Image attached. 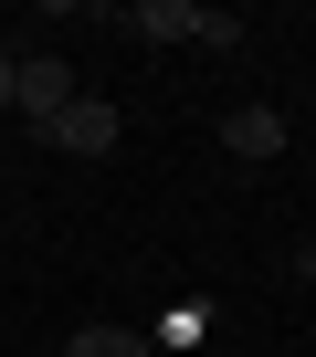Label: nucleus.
Here are the masks:
<instances>
[{
  "label": "nucleus",
  "mask_w": 316,
  "mask_h": 357,
  "mask_svg": "<svg viewBox=\"0 0 316 357\" xmlns=\"http://www.w3.org/2000/svg\"><path fill=\"white\" fill-rule=\"evenodd\" d=\"M137 43H211V53H232L243 43V22L232 11H201V0H137V11H116Z\"/></svg>",
  "instance_id": "obj_1"
},
{
  "label": "nucleus",
  "mask_w": 316,
  "mask_h": 357,
  "mask_svg": "<svg viewBox=\"0 0 316 357\" xmlns=\"http://www.w3.org/2000/svg\"><path fill=\"white\" fill-rule=\"evenodd\" d=\"M43 147H64V158H116V137H127V116L106 105V95H74L53 126H32Z\"/></svg>",
  "instance_id": "obj_2"
},
{
  "label": "nucleus",
  "mask_w": 316,
  "mask_h": 357,
  "mask_svg": "<svg viewBox=\"0 0 316 357\" xmlns=\"http://www.w3.org/2000/svg\"><path fill=\"white\" fill-rule=\"evenodd\" d=\"M64 105H74V74H64V53H22V63H11V116H22V126H53Z\"/></svg>",
  "instance_id": "obj_3"
},
{
  "label": "nucleus",
  "mask_w": 316,
  "mask_h": 357,
  "mask_svg": "<svg viewBox=\"0 0 316 357\" xmlns=\"http://www.w3.org/2000/svg\"><path fill=\"white\" fill-rule=\"evenodd\" d=\"M222 147L264 168V158H285V116H274V105H232V116H222Z\"/></svg>",
  "instance_id": "obj_4"
},
{
  "label": "nucleus",
  "mask_w": 316,
  "mask_h": 357,
  "mask_svg": "<svg viewBox=\"0 0 316 357\" xmlns=\"http://www.w3.org/2000/svg\"><path fill=\"white\" fill-rule=\"evenodd\" d=\"M64 357H148V336H137V326H85Z\"/></svg>",
  "instance_id": "obj_5"
},
{
  "label": "nucleus",
  "mask_w": 316,
  "mask_h": 357,
  "mask_svg": "<svg viewBox=\"0 0 316 357\" xmlns=\"http://www.w3.org/2000/svg\"><path fill=\"white\" fill-rule=\"evenodd\" d=\"M295 273H306V284H316V231H306V242H295Z\"/></svg>",
  "instance_id": "obj_6"
},
{
  "label": "nucleus",
  "mask_w": 316,
  "mask_h": 357,
  "mask_svg": "<svg viewBox=\"0 0 316 357\" xmlns=\"http://www.w3.org/2000/svg\"><path fill=\"white\" fill-rule=\"evenodd\" d=\"M11 63H22V53H0V116H11Z\"/></svg>",
  "instance_id": "obj_7"
}]
</instances>
